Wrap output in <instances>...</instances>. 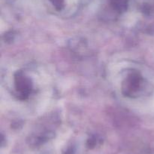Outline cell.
Wrapping results in <instances>:
<instances>
[{
  "label": "cell",
  "mask_w": 154,
  "mask_h": 154,
  "mask_svg": "<svg viewBox=\"0 0 154 154\" xmlns=\"http://www.w3.org/2000/svg\"><path fill=\"white\" fill-rule=\"evenodd\" d=\"M54 4V5L57 7H61V4L63 2L64 0H50Z\"/></svg>",
  "instance_id": "1"
}]
</instances>
